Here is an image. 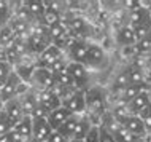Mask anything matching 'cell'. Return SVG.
<instances>
[{"mask_svg": "<svg viewBox=\"0 0 151 142\" xmlns=\"http://www.w3.org/2000/svg\"><path fill=\"white\" fill-rule=\"evenodd\" d=\"M84 101H86V110L89 117H102L107 109V96L100 86H91L84 91Z\"/></svg>", "mask_w": 151, "mask_h": 142, "instance_id": "obj_1", "label": "cell"}, {"mask_svg": "<svg viewBox=\"0 0 151 142\" xmlns=\"http://www.w3.org/2000/svg\"><path fill=\"white\" fill-rule=\"evenodd\" d=\"M62 107H65L72 115H81L86 112V101H84V91L76 90L72 93L70 96H67L62 99Z\"/></svg>", "mask_w": 151, "mask_h": 142, "instance_id": "obj_2", "label": "cell"}, {"mask_svg": "<svg viewBox=\"0 0 151 142\" xmlns=\"http://www.w3.org/2000/svg\"><path fill=\"white\" fill-rule=\"evenodd\" d=\"M107 66V54L104 48L97 43H88V56H86V67L91 69H104Z\"/></svg>", "mask_w": 151, "mask_h": 142, "instance_id": "obj_3", "label": "cell"}, {"mask_svg": "<svg viewBox=\"0 0 151 142\" xmlns=\"http://www.w3.org/2000/svg\"><path fill=\"white\" fill-rule=\"evenodd\" d=\"M67 72L68 75L72 77L73 83L76 85L78 90H83L84 86L89 83V72H88V67L83 66V64H76V62H68L67 64Z\"/></svg>", "mask_w": 151, "mask_h": 142, "instance_id": "obj_4", "label": "cell"}, {"mask_svg": "<svg viewBox=\"0 0 151 142\" xmlns=\"http://www.w3.org/2000/svg\"><path fill=\"white\" fill-rule=\"evenodd\" d=\"M67 53L72 58V62L76 64H83L86 66V56H88V43H84L83 40L78 38H72L70 43L67 45Z\"/></svg>", "mask_w": 151, "mask_h": 142, "instance_id": "obj_5", "label": "cell"}, {"mask_svg": "<svg viewBox=\"0 0 151 142\" xmlns=\"http://www.w3.org/2000/svg\"><path fill=\"white\" fill-rule=\"evenodd\" d=\"M19 86H21V78L13 70L10 74V77H8V80L5 82V85L0 88V99H2V102L5 104L8 101L14 99L16 94L19 93Z\"/></svg>", "mask_w": 151, "mask_h": 142, "instance_id": "obj_6", "label": "cell"}, {"mask_svg": "<svg viewBox=\"0 0 151 142\" xmlns=\"http://www.w3.org/2000/svg\"><path fill=\"white\" fill-rule=\"evenodd\" d=\"M32 80H34V83L37 85V88H40V91L51 90V88L54 86V83H56L52 72L48 70V69H43V67H35Z\"/></svg>", "mask_w": 151, "mask_h": 142, "instance_id": "obj_7", "label": "cell"}, {"mask_svg": "<svg viewBox=\"0 0 151 142\" xmlns=\"http://www.w3.org/2000/svg\"><path fill=\"white\" fill-rule=\"evenodd\" d=\"M62 50H59L58 46H54V45H50L46 48L45 51H42L38 54V67H43V69H48L51 66V64H54L58 59L60 58H64V54H62Z\"/></svg>", "mask_w": 151, "mask_h": 142, "instance_id": "obj_8", "label": "cell"}, {"mask_svg": "<svg viewBox=\"0 0 151 142\" xmlns=\"http://www.w3.org/2000/svg\"><path fill=\"white\" fill-rule=\"evenodd\" d=\"M2 112L5 113L8 118H10V121L14 125V126H16V123H18V121H21L24 118V112H22L21 102H19V99H16V97L3 104Z\"/></svg>", "mask_w": 151, "mask_h": 142, "instance_id": "obj_9", "label": "cell"}, {"mask_svg": "<svg viewBox=\"0 0 151 142\" xmlns=\"http://www.w3.org/2000/svg\"><path fill=\"white\" fill-rule=\"evenodd\" d=\"M150 105H151V97H150V91L146 90V91H142L137 97H134V99L127 104V107H129V110L132 115L138 117L145 109H148Z\"/></svg>", "mask_w": 151, "mask_h": 142, "instance_id": "obj_10", "label": "cell"}, {"mask_svg": "<svg viewBox=\"0 0 151 142\" xmlns=\"http://www.w3.org/2000/svg\"><path fill=\"white\" fill-rule=\"evenodd\" d=\"M67 27L68 32L73 38H78L83 37L84 34H88V22L84 21L81 16H72V18L67 19Z\"/></svg>", "mask_w": 151, "mask_h": 142, "instance_id": "obj_11", "label": "cell"}, {"mask_svg": "<svg viewBox=\"0 0 151 142\" xmlns=\"http://www.w3.org/2000/svg\"><path fill=\"white\" fill-rule=\"evenodd\" d=\"M38 104L46 109L48 112H52V110H56V109H59L60 105H62V101H60V97L56 96L51 90H46V91H40Z\"/></svg>", "mask_w": 151, "mask_h": 142, "instance_id": "obj_12", "label": "cell"}, {"mask_svg": "<svg viewBox=\"0 0 151 142\" xmlns=\"http://www.w3.org/2000/svg\"><path fill=\"white\" fill-rule=\"evenodd\" d=\"M52 129L48 125L46 120H37L32 121V139L40 141V142H46V139L51 136Z\"/></svg>", "mask_w": 151, "mask_h": 142, "instance_id": "obj_13", "label": "cell"}, {"mask_svg": "<svg viewBox=\"0 0 151 142\" xmlns=\"http://www.w3.org/2000/svg\"><path fill=\"white\" fill-rule=\"evenodd\" d=\"M122 128L127 129L130 134H134L135 137H138V139H143V136L146 134L143 121H142L140 117H137V115H130L129 118L126 120V123L122 125Z\"/></svg>", "mask_w": 151, "mask_h": 142, "instance_id": "obj_14", "label": "cell"}, {"mask_svg": "<svg viewBox=\"0 0 151 142\" xmlns=\"http://www.w3.org/2000/svg\"><path fill=\"white\" fill-rule=\"evenodd\" d=\"M70 117H72V113L68 112L65 107H62V105H60L59 109H56V110H52V112L48 113L46 121H48V125L51 126L52 131H56V129H58L67 118H70Z\"/></svg>", "mask_w": 151, "mask_h": 142, "instance_id": "obj_15", "label": "cell"}, {"mask_svg": "<svg viewBox=\"0 0 151 142\" xmlns=\"http://www.w3.org/2000/svg\"><path fill=\"white\" fill-rule=\"evenodd\" d=\"M116 38H118V43L122 46H132L137 43V37H135V32L130 26H122L119 27V30H118L116 34Z\"/></svg>", "mask_w": 151, "mask_h": 142, "instance_id": "obj_16", "label": "cell"}, {"mask_svg": "<svg viewBox=\"0 0 151 142\" xmlns=\"http://www.w3.org/2000/svg\"><path fill=\"white\" fill-rule=\"evenodd\" d=\"M50 45H51L50 38H46V37L29 35V40H27V50H29V53H35V54H40V53L45 51Z\"/></svg>", "mask_w": 151, "mask_h": 142, "instance_id": "obj_17", "label": "cell"}, {"mask_svg": "<svg viewBox=\"0 0 151 142\" xmlns=\"http://www.w3.org/2000/svg\"><path fill=\"white\" fill-rule=\"evenodd\" d=\"M22 5L27 8L30 18L37 19V21H40L42 16L45 14V11H46V5H45V2H42V0H29V2H24Z\"/></svg>", "mask_w": 151, "mask_h": 142, "instance_id": "obj_18", "label": "cell"}, {"mask_svg": "<svg viewBox=\"0 0 151 142\" xmlns=\"http://www.w3.org/2000/svg\"><path fill=\"white\" fill-rule=\"evenodd\" d=\"M76 123H78V115H72L70 118H67L60 126L56 129L60 136H64L65 139H72L73 134H75V128H76Z\"/></svg>", "mask_w": 151, "mask_h": 142, "instance_id": "obj_19", "label": "cell"}, {"mask_svg": "<svg viewBox=\"0 0 151 142\" xmlns=\"http://www.w3.org/2000/svg\"><path fill=\"white\" fill-rule=\"evenodd\" d=\"M92 123H91V118H84V117H78V123H76V128H75V134H73L72 139H76V141H83L86 134L89 133Z\"/></svg>", "mask_w": 151, "mask_h": 142, "instance_id": "obj_20", "label": "cell"}, {"mask_svg": "<svg viewBox=\"0 0 151 142\" xmlns=\"http://www.w3.org/2000/svg\"><path fill=\"white\" fill-rule=\"evenodd\" d=\"M42 24L46 29H51V27L58 26V24L60 22V13L59 11H54L51 10V8H46V11H45V14L42 16Z\"/></svg>", "mask_w": 151, "mask_h": 142, "instance_id": "obj_21", "label": "cell"}, {"mask_svg": "<svg viewBox=\"0 0 151 142\" xmlns=\"http://www.w3.org/2000/svg\"><path fill=\"white\" fill-rule=\"evenodd\" d=\"M110 113H111V117L121 125V126L126 123V120L132 115L130 110H129V107H127V104H118L116 107H113V110Z\"/></svg>", "mask_w": 151, "mask_h": 142, "instance_id": "obj_22", "label": "cell"}, {"mask_svg": "<svg viewBox=\"0 0 151 142\" xmlns=\"http://www.w3.org/2000/svg\"><path fill=\"white\" fill-rule=\"evenodd\" d=\"M148 18H150V11L146 8H140L137 11H132L130 13V27L135 26H142V24H148Z\"/></svg>", "mask_w": 151, "mask_h": 142, "instance_id": "obj_23", "label": "cell"}, {"mask_svg": "<svg viewBox=\"0 0 151 142\" xmlns=\"http://www.w3.org/2000/svg\"><path fill=\"white\" fill-rule=\"evenodd\" d=\"M19 102H21L24 117H29L30 113H32V110L35 109V105L38 104V97H37L34 93H29V94H26L22 99H19Z\"/></svg>", "mask_w": 151, "mask_h": 142, "instance_id": "obj_24", "label": "cell"}, {"mask_svg": "<svg viewBox=\"0 0 151 142\" xmlns=\"http://www.w3.org/2000/svg\"><path fill=\"white\" fill-rule=\"evenodd\" d=\"M142 91H146V85H129L124 91H122V101L124 104H129L134 97H137Z\"/></svg>", "mask_w": 151, "mask_h": 142, "instance_id": "obj_25", "label": "cell"}, {"mask_svg": "<svg viewBox=\"0 0 151 142\" xmlns=\"http://www.w3.org/2000/svg\"><path fill=\"white\" fill-rule=\"evenodd\" d=\"M54 80H56V83H58L59 86H62V88H65V90H68V91H76V90H78L76 85L73 83L72 77L68 75L67 70L60 72V74H58V75H54Z\"/></svg>", "mask_w": 151, "mask_h": 142, "instance_id": "obj_26", "label": "cell"}, {"mask_svg": "<svg viewBox=\"0 0 151 142\" xmlns=\"http://www.w3.org/2000/svg\"><path fill=\"white\" fill-rule=\"evenodd\" d=\"M13 129H16L19 134L27 137V139H32V118L30 117H24L21 121L16 123V126Z\"/></svg>", "mask_w": 151, "mask_h": 142, "instance_id": "obj_27", "label": "cell"}, {"mask_svg": "<svg viewBox=\"0 0 151 142\" xmlns=\"http://www.w3.org/2000/svg\"><path fill=\"white\" fill-rule=\"evenodd\" d=\"M127 77H129V82L130 85H143L145 83V77L143 72L138 66H129L127 67Z\"/></svg>", "mask_w": 151, "mask_h": 142, "instance_id": "obj_28", "label": "cell"}, {"mask_svg": "<svg viewBox=\"0 0 151 142\" xmlns=\"http://www.w3.org/2000/svg\"><path fill=\"white\" fill-rule=\"evenodd\" d=\"M14 32L11 30V27L5 24V26H0V45L2 46H6L10 48L11 43L14 42Z\"/></svg>", "mask_w": 151, "mask_h": 142, "instance_id": "obj_29", "label": "cell"}, {"mask_svg": "<svg viewBox=\"0 0 151 142\" xmlns=\"http://www.w3.org/2000/svg\"><path fill=\"white\" fill-rule=\"evenodd\" d=\"M113 136H115L116 142H140L142 141V139H138V137H135L134 134H130L127 129H124L122 126L119 129H116V131L113 133Z\"/></svg>", "mask_w": 151, "mask_h": 142, "instance_id": "obj_30", "label": "cell"}, {"mask_svg": "<svg viewBox=\"0 0 151 142\" xmlns=\"http://www.w3.org/2000/svg\"><path fill=\"white\" fill-rule=\"evenodd\" d=\"M130 85V82H129V77H127V72H121V74H118L116 77H115V82H113V90H118V91H124L126 88H127Z\"/></svg>", "mask_w": 151, "mask_h": 142, "instance_id": "obj_31", "label": "cell"}, {"mask_svg": "<svg viewBox=\"0 0 151 142\" xmlns=\"http://www.w3.org/2000/svg\"><path fill=\"white\" fill-rule=\"evenodd\" d=\"M10 27H11V30L14 32V35H18V34L29 32V29H30V22L22 21V19H19V18H14L13 22L10 24Z\"/></svg>", "mask_w": 151, "mask_h": 142, "instance_id": "obj_32", "label": "cell"}, {"mask_svg": "<svg viewBox=\"0 0 151 142\" xmlns=\"http://www.w3.org/2000/svg\"><path fill=\"white\" fill-rule=\"evenodd\" d=\"M48 113H50V112H48L46 109L42 107L40 104H37V105H35V109L32 110V113H30L29 117L32 118V121H37V120H46V118H48Z\"/></svg>", "mask_w": 151, "mask_h": 142, "instance_id": "obj_33", "label": "cell"}, {"mask_svg": "<svg viewBox=\"0 0 151 142\" xmlns=\"http://www.w3.org/2000/svg\"><path fill=\"white\" fill-rule=\"evenodd\" d=\"M67 61H65V58H60V59H58L54 64H51L50 67H48V70H51L52 72V75H58V74H60V72H65L67 70Z\"/></svg>", "mask_w": 151, "mask_h": 142, "instance_id": "obj_34", "label": "cell"}, {"mask_svg": "<svg viewBox=\"0 0 151 142\" xmlns=\"http://www.w3.org/2000/svg\"><path fill=\"white\" fill-rule=\"evenodd\" d=\"M83 142H100V131H99V125H92L86 137L83 139Z\"/></svg>", "mask_w": 151, "mask_h": 142, "instance_id": "obj_35", "label": "cell"}, {"mask_svg": "<svg viewBox=\"0 0 151 142\" xmlns=\"http://www.w3.org/2000/svg\"><path fill=\"white\" fill-rule=\"evenodd\" d=\"M11 67H10V64L8 62H2L0 61V88L5 85V82L8 80V77H10V74H11Z\"/></svg>", "mask_w": 151, "mask_h": 142, "instance_id": "obj_36", "label": "cell"}, {"mask_svg": "<svg viewBox=\"0 0 151 142\" xmlns=\"http://www.w3.org/2000/svg\"><path fill=\"white\" fill-rule=\"evenodd\" d=\"M10 18V3L0 2V26H5Z\"/></svg>", "mask_w": 151, "mask_h": 142, "instance_id": "obj_37", "label": "cell"}, {"mask_svg": "<svg viewBox=\"0 0 151 142\" xmlns=\"http://www.w3.org/2000/svg\"><path fill=\"white\" fill-rule=\"evenodd\" d=\"M138 117H140V120H142V121H143L146 133H151V105H150L148 109H145V110L142 112Z\"/></svg>", "mask_w": 151, "mask_h": 142, "instance_id": "obj_38", "label": "cell"}, {"mask_svg": "<svg viewBox=\"0 0 151 142\" xmlns=\"http://www.w3.org/2000/svg\"><path fill=\"white\" fill-rule=\"evenodd\" d=\"M99 131H100V142H116L115 136H113L111 133H108L105 128L99 126Z\"/></svg>", "mask_w": 151, "mask_h": 142, "instance_id": "obj_39", "label": "cell"}, {"mask_svg": "<svg viewBox=\"0 0 151 142\" xmlns=\"http://www.w3.org/2000/svg\"><path fill=\"white\" fill-rule=\"evenodd\" d=\"M126 5H127V8L130 10V13H132V11L140 10V8H143V3L138 2V0H130V2H126Z\"/></svg>", "mask_w": 151, "mask_h": 142, "instance_id": "obj_40", "label": "cell"}, {"mask_svg": "<svg viewBox=\"0 0 151 142\" xmlns=\"http://www.w3.org/2000/svg\"><path fill=\"white\" fill-rule=\"evenodd\" d=\"M46 142H67V139H65L64 136H60L58 131H52L51 136L46 139Z\"/></svg>", "mask_w": 151, "mask_h": 142, "instance_id": "obj_41", "label": "cell"}, {"mask_svg": "<svg viewBox=\"0 0 151 142\" xmlns=\"http://www.w3.org/2000/svg\"><path fill=\"white\" fill-rule=\"evenodd\" d=\"M0 142H11L10 133H6V134H2V136H0Z\"/></svg>", "mask_w": 151, "mask_h": 142, "instance_id": "obj_42", "label": "cell"}, {"mask_svg": "<svg viewBox=\"0 0 151 142\" xmlns=\"http://www.w3.org/2000/svg\"><path fill=\"white\" fill-rule=\"evenodd\" d=\"M148 24H150V27H151V13H150V18H148Z\"/></svg>", "mask_w": 151, "mask_h": 142, "instance_id": "obj_43", "label": "cell"}, {"mask_svg": "<svg viewBox=\"0 0 151 142\" xmlns=\"http://www.w3.org/2000/svg\"><path fill=\"white\" fill-rule=\"evenodd\" d=\"M30 142H40V141H35V139H32V141H30Z\"/></svg>", "mask_w": 151, "mask_h": 142, "instance_id": "obj_44", "label": "cell"}, {"mask_svg": "<svg viewBox=\"0 0 151 142\" xmlns=\"http://www.w3.org/2000/svg\"><path fill=\"white\" fill-rule=\"evenodd\" d=\"M150 97H151V93H150Z\"/></svg>", "mask_w": 151, "mask_h": 142, "instance_id": "obj_45", "label": "cell"}]
</instances>
